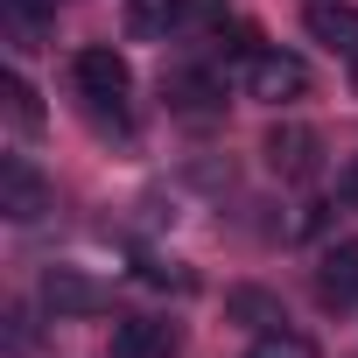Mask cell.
<instances>
[{"label": "cell", "mask_w": 358, "mask_h": 358, "mask_svg": "<svg viewBox=\"0 0 358 358\" xmlns=\"http://www.w3.org/2000/svg\"><path fill=\"white\" fill-rule=\"evenodd\" d=\"M0 99H8V113H15V127H29V134L43 127V106H36V92H29L22 78H8V85H0Z\"/></svg>", "instance_id": "4fadbf2b"}, {"label": "cell", "mask_w": 358, "mask_h": 358, "mask_svg": "<svg viewBox=\"0 0 358 358\" xmlns=\"http://www.w3.org/2000/svg\"><path fill=\"white\" fill-rule=\"evenodd\" d=\"M253 358H316V344H309L302 330H288V323H274V330H260V344H253Z\"/></svg>", "instance_id": "7c38bea8"}, {"label": "cell", "mask_w": 358, "mask_h": 358, "mask_svg": "<svg viewBox=\"0 0 358 358\" xmlns=\"http://www.w3.org/2000/svg\"><path fill=\"white\" fill-rule=\"evenodd\" d=\"M8 344H15V351H29V344H36V323H29V309H15V316H8Z\"/></svg>", "instance_id": "5bb4252c"}, {"label": "cell", "mask_w": 358, "mask_h": 358, "mask_svg": "<svg viewBox=\"0 0 358 358\" xmlns=\"http://www.w3.org/2000/svg\"><path fill=\"white\" fill-rule=\"evenodd\" d=\"M232 316H246L253 330H274V323H288V316H281V302H274V295H260V288H232Z\"/></svg>", "instance_id": "8fae6325"}, {"label": "cell", "mask_w": 358, "mask_h": 358, "mask_svg": "<svg viewBox=\"0 0 358 358\" xmlns=\"http://www.w3.org/2000/svg\"><path fill=\"white\" fill-rule=\"evenodd\" d=\"M43 302H50V309H71V316H92V309H106V288H92V281L71 274V267H50Z\"/></svg>", "instance_id": "ba28073f"}, {"label": "cell", "mask_w": 358, "mask_h": 358, "mask_svg": "<svg viewBox=\"0 0 358 358\" xmlns=\"http://www.w3.org/2000/svg\"><path fill=\"white\" fill-rule=\"evenodd\" d=\"M316 295H323L330 309L358 302V239H344V246L323 253V267H316Z\"/></svg>", "instance_id": "8992f818"}, {"label": "cell", "mask_w": 358, "mask_h": 358, "mask_svg": "<svg viewBox=\"0 0 358 358\" xmlns=\"http://www.w3.org/2000/svg\"><path fill=\"white\" fill-rule=\"evenodd\" d=\"M351 190H358V169H351Z\"/></svg>", "instance_id": "e0dca14e"}, {"label": "cell", "mask_w": 358, "mask_h": 358, "mask_svg": "<svg viewBox=\"0 0 358 358\" xmlns=\"http://www.w3.org/2000/svg\"><path fill=\"white\" fill-rule=\"evenodd\" d=\"M267 162H274V176H316V134L309 127H274L267 134Z\"/></svg>", "instance_id": "52a82bcc"}, {"label": "cell", "mask_w": 358, "mask_h": 358, "mask_svg": "<svg viewBox=\"0 0 358 358\" xmlns=\"http://www.w3.org/2000/svg\"><path fill=\"white\" fill-rule=\"evenodd\" d=\"M71 78H78V92H85V106H92V113H120V106H127V92H134V71H127V57H120V50H78Z\"/></svg>", "instance_id": "6da1fadb"}, {"label": "cell", "mask_w": 358, "mask_h": 358, "mask_svg": "<svg viewBox=\"0 0 358 358\" xmlns=\"http://www.w3.org/2000/svg\"><path fill=\"white\" fill-rule=\"evenodd\" d=\"M169 106L190 113V120H204V113H218V85L204 71H183V78H169Z\"/></svg>", "instance_id": "9c48e42d"}, {"label": "cell", "mask_w": 358, "mask_h": 358, "mask_svg": "<svg viewBox=\"0 0 358 358\" xmlns=\"http://www.w3.org/2000/svg\"><path fill=\"white\" fill-rule=\"evenodd\" d=\"M246 92L267 99V106H288V99L309 92V71H302V57H288V50H253V57H246Z\"/></svg>", "instance_id": "7a4b0ae2"}, {"label": "cell", "mask_w": 358, "mask_h": 358, "mask_svg": "<svg viewBox=\"0 0 358 358\" xmlns=\"http://www.w3.org/2000/svg\"><path fill=\"white\" fill-rule=\"evenodd\" d=\"M204 0H134V36H155V29H176L183 15H197Z\"/></svg>", "instance_id": "30bf717a"}, {"label": "cell", "mask_w": 358, "mask_h": 358, "mask_svg": "<svg viewBox=\"0 0 358 358\" xmlns=\"http://www.w3.org/2000/svg\"><path fill=\"white\" fill-rule=\"evenodd\" d=\"M176 351H183V330L162 316H127L113 330V358H176Z\"/></svg>", "instance_id": "277c9868"}, {"label": "cell", "mask_w": 358, "mask_h": 358, "mask_svg": "<svg viewBox=\"0 0 358 358\" xmlns=\"http://www.w3.org/2000/svg\"><path fill=\"white\" fill-rule=\"evenodd\" d=\"M50 8H57V0H8V15H36V22H43Z\"/></svg>", "instance_id": "9a60e30c"}, {"label": "cell", "mask_w": 358, "mask_h": 358, "mask_svg": "<svg viewBox=\"0 0 358 358\" xmlns=\"http://www.w3.org/2000/svg\"><path fill=\"white\" fill-rule=\"evenodd\" d=\"M351 85H358V57H351Z\"/></svg>", "instance_id": "2e32d148"}, {"label": "cell", "mask_w": 358, "mask_h": 358, "mask_svg": "<svg viewBox=\"0 0 358 358\" xmlns=\"http://www.w3.org/2000/svg\"><path fill=\"white\" fill-rule=\"evenodd\" d=\"M0 211H8L15 225H36L50 211V183L36 176V162H22V155L0 162Z\"/></svg>", "instance_id": "3957f363"}, {"label": "cell", "mask_w": 358, "mask_h": 358, "mask_svg": "<svg viewBox=\"0 0 358 358\" xmlns=\"http://www.w3.org/2000/svg\"><path fill=\"white\" fill-rule=\"evenodd\" d=\"M302 29H309L323 50L358 57V8H351V0H309V8H302Z\"/></svg>", "instance_id": "5b68a950"}]
</instances>
